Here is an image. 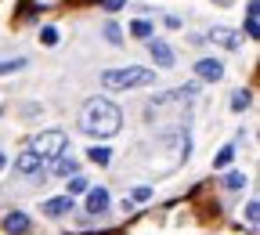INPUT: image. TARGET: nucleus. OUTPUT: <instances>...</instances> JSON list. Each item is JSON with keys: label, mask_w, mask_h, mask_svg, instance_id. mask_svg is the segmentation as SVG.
<instances>
[{"label": "nucleus", "mask_w": 260, "mask_h": 235, "mask_svg": "<svg viewBox=\"0 0 260 235\" xmlns=\"http://www.w3.org/2000/svg\"><path fill=\"white\" fill-rule=\"evenodd\" d=\"M80 127L87 134H98V138H112V134L123 127V116L112 102H105V98H94V102L83 105L80 112Z\"/></svg>", "instance_id": "obj_1"}, {"label": "nucleus", "mask_w": 260, "mask_h": 235, "mask_svg": "<svg viewBox=\"0 0 260 235\" xmlns=\"http://www.w3.org/2000/svg\"><path fill=\"white\" fill-rule=\"evenodd\" d=\"M155 73L152 69H141V65H126V69H105L102 73V83L105 87H145L152 83Z\"/></svg>", "instance_id": "obj_2"}, {"label": "nucleus", "mask_w": 260, "mask_h": 235, "mask_svg": "<svg viewBox=\"0 0 260 235\" xmlns=\"http://www.w3.org/2000/svg\"><path fill=\"white\" fill-rule=\"evenodd\" d=\"M65 149H69L65 130H44V134H37V141H32V152H37L40 159H58Z\"/></svg>", "instance_id": "obj_3"}, {"label": "nucleus", "mask_w": 260, "mask_h": 235, "mask_svg": "<svg viewBox=\"0 0 260 235\" xmlns=\"http://www.w3.org/2000/svg\"><path fill=\"white\" fill-rule=\"evenodd\" d=\"M206 40H213L217 47H224V51H239L246 40H242V33L239 29H228V25H213L210 33H206Z\"/></svg>", "instance_id": "obj_4"}, {"label": "nucleus", "mask_w": 260, "mask_h": 235, "mask_svg": "<svg viewBox=\"0 0 260 235\" xmlns=\"http://www.w3.org/2000/svg\"><path fill=\"white\" fill-rule=\"evenodd\" d=\"M15 170H18L22 178H32V174H40V170H44V159L32 152V149H25V152L15 159Z\"/></svg>", "instance_id": "obj_5"}, {"label": "nucleus", "mask_w": 260, "mask_h": 235, "mask_svg": "<svg viewBox=\"0 0 260 235\" xmlns=\"http://www.w3.org/2000/svg\"><path fill=\"white\" fill-rule=\"evenodd\" d=\"M76 203H73V195H58V199H47L44 203V214L47 217H65V214H73Z\"/></svg>", "instance_id": "obj_6"}, {"label": "nucleus", "mask_w": 260, "mask_h": 235, "mask_svg": "<svg viewBox=\"0 0 260 235\" xmlns=\"http://www.w3.org/2000/svg\"><path fill=\"white\" fill-rule=\"evenodd\" d=\"M195 73H199V80H210V83H217V80H224V65H220L217 58H203L199 65H195Z\"/></svg>", "instance_id": "obj_7"}, {"label": "nucleus", "mask_w": 260, "mask_h": 235, "mask_svg": "<svg viewBox=\"0 0 260 235\" xmlns=\"http://www.w3.org/2000/svg\"><path fill=\"white\" fill-rule=\"evenodd\" d=\"M109 210V192L105 188H87V214H105Z\"/></svg>", "instance_id": "obj_8"}, {"label": "nucleus", "mask_w": 260, "mask_h": 235, "mask_svg": "<svg viewBox=\"0 0 260 235\" xmlns=\"http://www.w3.org/2000/svg\"><path fill=\"white\" fill-rule=\"evenodd\" d=\"M148 51H152V58H155L159 69H170V65H174V51L162 44V40H148Z\"/></svg>", "instance_id": "obj_9"}, {"label": "nucleus", "mask_w": 260, "mask_h": 235, "mask_svg": "<svg viewBox=\"0 0 260 235\" xmlns=\"http://www.w3.org/2000/svg\"><path fill=\"white\" fill-rule=\"evenodd\" d=\"M246 37H249V40L260 37V4H256V0H249V4H246Z\"/></svg>", "instance_id": "obj_10"}, {"label": "nucleus", "mask_w": 260, "mask_h": 235, "mask_svg": "<svg viewBox=\"0 0 260 235\" xmlns=\"http://www.w3.org/2000/svg\"><path fill=\"white\" fill-rule=\"evenodd\" d=\"M4 228H8L11 235H25V231L32 228V221H29L25 214H18V210H11V214L4 217Z\"/></svg>", "instance_id": "obj_11"}, {"label": "nucleus", "mask_w": 260, "mask_h": 235, "mask_svg": "<svg viewBox=\"0 0 260 235\" xmlns=\"http://www.w3.org/2000/svg\"><path fill=\"white\" fill-rule=\"evenodd\" d=\"M65 0H22V15H32V11H54L61 8Z\"/></svg>", "instance_id": "obj_12"}, {"label": "nucleus", "mask_w": 260, "mask_h": 235, "mask_svg": "<svg viewBox=\"0 0 260 235\" xmlns=\"http://www.w3.org/2000/svg\"><path fill=\"white\" fill-rule=\"evenodd\" d=\"M51 174H58V178H69V174H76V159L61 152V156L51 163Z\"/></svg>", "instance_id": "obj_13"}, {"label": "nucleus", "mask_w": 260, "mask_h": 235, "mask_svg": "<svg viewBox=\"0 0 260 235\" xmlns=\"http://www.w3.org/2000/svg\"><path fill=\"white\" fill-rule=\"evenodd\" d=\"M195 91H199L195 83H188V87H177V91H167V94H159V98H155L152 105H167V102H177V98H191Z\"/></svg>", "instance_id": "obj_14"}, {"label": "nucleus", "mask_w": 260, "mask_h": 235, "mask_svg": "<svg viewBox=\"0 0 260 235\" xmlns=\"http://www.w3.org/2000/svg\"><path fill=\"white\" fill-rule=\"evenodd\" d=\"M232 159H235V145H224V149L213 156V170H224V166H232Z\"/></svg>", "instance_id": "obj_15"}, {"label": "nucleus", "mask_w": 260, "mask_h": 235, "mask_svg": "<svg viewBox=\"0 0 260 235\" xmlns=\"http://www.w3.org/2000/svg\"><path fill=\"white\" fill-rule=\"evenodd\" d=\"M246 224H249V231H256V224H260V203L256 199L246 203Z\"/></svg>", "instance_id": "obj_16"}, {"label": "nucleus", "mask_w": 260, "mask_h": 235, "mask_svg": "<svg viewBox=\"0 0 260 235\" xmlns=\"http://www.w3.org/2000/svg\"><path fill=\"white\" fill-rule=\"evenodd\" d=\"M87 156H90V163H98V166H109V159H112V152H109L105 145H94Z\"/></svg>", "instance_id": "obj_17"}, {"label": "nucleus", "mask_w": 260, "mask_h": 235, "mask_svg": "<svg viewBox=\"0 0 260 235\" xmlns=\"http://www.w3.org/2000/svg\"><path fill=\"white\" fill-rule=\"evenodd\" d=\"M249 102H253V94H249V91H235V94H232V109H235V112L249 109Z\"/></svg>", "instance_id": "obj_18"}, {"label": "nucleus", "mask_w": 260, "mask_h": 235, "mask_svg": "<svg viewBox=\"0 0 260 235\" xmlns=\"http://www.w3.org/2000/svg\"><path fill=\"white\" fill-rule=\"evenodd\" d=\"M242 185H246V174H242V170H232V174L224 178V188H228V192H239Z\"/></svg>", "instance_id": "obj_19"}, {"label": "nucleus", "mask_w": 260, "mask_h": 235, "mask_svg": "<svg viewBox=\"0 0 260 235\" xmlns=\"http://www.w3.org/2000/svg\"><path fill=\"white\" fill-rule=\"evenodd\" d=\"M18 69H25V58H0V76H4V73H18Z\"/></svg>", "instance_id": "obj_20"}, {"label": "nucleus", "mask_w": 260, "mask_h": 235, "mask_svg": "<svg viewBox=\"0 0 260 235\" xmlns=\"http://www.w3.org/2000/svg\"><path fill=\"white\" fill-rule=\"evenodd\" d=\"M102 33H105V40H109V44H123V29H119L116 22H105Z\"/></svg>", "instance_id": "obj_21"}, {"label": "nucleus", "mask_w": 260, "mask_h": 235, "mask_svg": "<svg viewBox=\"0 0 260 235\" xmlns=\"http://www.w3.org/2000/svg\"><path fill=\"white\" fill-rule=\"evenodd\" d=\"M130 33H134V37H141V40H152V25H148L145 18H138L134 25H130Z\"/></svg>", "instance_id": "obj_22"}, {"label": "nucleus", "mask_w": 260, "mask_h": 235, "mask_svg": "<svg viewBox=\"0 0 260 235\" xmlns=\"http://www.w3.org/2000/svg\"><path fill=\"white\" fill-rule=\"evenodd\" d=\"M87 188H90V181L80 178V174H73V181H69V195H83Z\"/></svg>", "instance_id": "obj_23"}, {"label": "nucleus", "mask_w": 260, "mask_h": 235, "mask_svg": "<svg viewBox=\"0 0 260 235\" xmlns=\"http://www.w3.org/2000/svg\"><path fill=\"white\" fill-rule=\"evenodd\" d=\"M40 44H44V47H54V44H58V29H54V25H44V29H40Z\"/></svg>", "instance_id": "obj_24"}, {"label": "nucleus", "mask_w": 260, "mask_h": 235, "mask_svg": "<svg viewBox=\"0 0 260 235\" xmlns=\"http://www.w3.org/2000/svg\"><path fill=\"white\" fill-rule=\"evenodd\" d=\"M134 199H138V203H148V199H152V188H148V185H138V188H134Z\"/></svg>", "instance_id": "obj_25"}, {"label": "nucleus", "mask_w": 260, "mask_h": 235, "mask_svg": "<svg viewBox=\"0 0 260 235\" xmlns=\"http://www.w3.org/2000/svg\"><path fill=\"white\" fill-rule=\"evenodd\" d=\"M123 4H126V0H102V8H105V11H119Z\"/></svg>", "instance_id": "obj_26"}, {"label": "nucleus", "mask_w": 260, "mask_h": 235, "mask_svg": "<svg viewBox=\"0 0 260 235\" xmlns=\"http://www.w3.org/2000/svg\"><path fill=\"white\" fill-rule=\"evenodd\" d=\"M4 166H8V156H4V152H0V170H4Z\"/></svg>", "instance_id": "obj_27"}]
</instances>
